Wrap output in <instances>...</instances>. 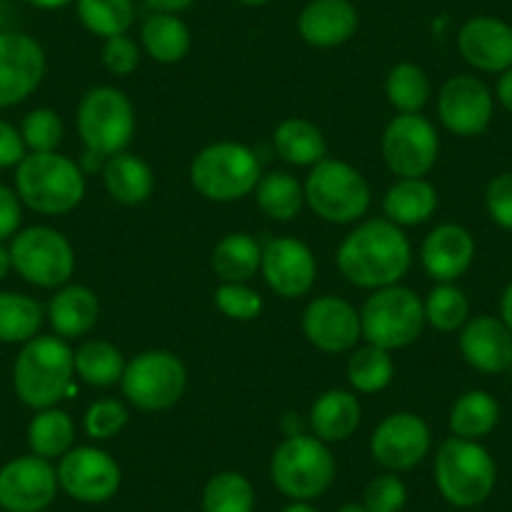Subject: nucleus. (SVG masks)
<instances>
[{
    "label": "nucleus",
    "instance_id": "obj_60",
    "mask_svg": "<svg viewBox=\"0 0 512 512\" xmlns=\"http://www.w3.org/2000/svg\"><path fill=\"white\" fill-rule=\"evenodd\" d=\"M510 369H512V367H510Z\"/></svg>",
    "mask_w": 512,
    "mask_h": 512
},
{
    "label": "nucleus",
    "instance_id": "obj_10",
    "mask_svg": "<svg viewBox=\"0 0 512 512\" xmlns=\"http://www.w3.org/2000/svg\"><path fill=\"white\" fill-rule=\"evenodd\" d=\"M184 362L169 349H149L126 362L121 379L123 397L141 412H164L179 405L186 392Z\"/></svg>",
    "mask_w": 512,
    "mask_h": 512
},
{
    "label": "nucleus",
    "instance_id": "obj_9",
    "mask_svg": "<svg viewBox=\"0 0 512 512\" xmlns=\"http://www.w3.org/2000/svg\"><path fill=\"white\" fill-rule=\"evenodd\" d=\"M362 319V339L387 352L410 347L425 329V304L410 287L392 284V287L374 289L359 309Z\"/></svg>",
    "mask_w": 512,
    "mask_h": 512
},
{
    "label": "nucleus",
    "instance_id": "obj_4",
    "mask_svg": "<svg viewBox=\"0 0 512 512\" xmlns=\"http://www.w3.org/2000/svg\"><path fill=\"white\" fill-rule=\"evenodd\" d=\"M337 462L327 442L312 432L287 435L269 462L272 485L292 502H312L332 487Z\"/></svg>",
    "mask_w": 512,
    "mask_h": 512
},
{
    "label": "nucleus",
    "instance_id": "obj_29",
    "mask_svg": "<svg viewBox=\"0 0 512 512\" xmlns=\"http://www.w3.org/2000/svg\"><path fill=\"white\" fill-rule=\"evenodd\" d=\"M274 149L282 161L292 166H307V169L327 159V141L317 123L297 116L284 118L274 128Z\"/></svg>",
    "mask_w": 512,
    "mask_h": 512
},
{
    "label": "nucleus",
    "instance_id": "obj_49",
    "mask_svg": "<svg viewBox=\"0 0 512 512\" xmlns=\"http://www.w3.org/2000/svg\"><path fill=\"white\" fill-rule=\"evenodd\" d=\"M194 3L196 0H146V6L154 13H176V16L194 6Z\"/></svg>",
    "mask_w": 512,
    "mask_h": 512
},
{
    "label": "nucleus",
    "instance_id": "obj_34",
    "mask_svg": "<svg viewBox=\"0 0 512 512\" xmlns=\"http://www.w3.org/2000/svg\"><path fill=\"white\" fill-rule=\"evenodd\" d=\"M256 204L269 219L292 221L304 209V186L287 171H269L259 179L254 189Z\"/></svg>",
    "mask_w": 512,
    "mask_h": 512
},
{
    "label": "nucleus",
    "instance_id": "obj_19",
    "mask_svg": "<svg viewBox=\"0 0 512 512\" xmlns=\"http://www.w3.org/2000/svg\"><path fill=\"white\" fill-rule=\"evenodd\" d=\"M259 272L277 297L297 299L312 292L317 282V259L304 241L282 236L264 244Z\"/></svg>",
    "mask_w": 512,
    "mask_h": 512
},
{
    "label": "nucleus",
    "instance_id": "obj_27",
    "mask_svg": "<svg viewBox=\"0 0 512 512\" xmlns=\"http://www.w3.org/2000/svg\"><path fill=\"white\" fill-rule=\"evenodd\" d=\"M440 206L437 189L427 179H400L382 199L384 219L397 226H420L435 216Z\"/></svg>",
    "mask_w": 512,
    "mask_h": 512
},
{
    "label": "nucleus",
    "instance_id": "obj_33",
    "mask_svg": "<svg viewBox=\"0 0 512 512\" xmlns=\"http://www.w3.org/2000/svg\"><path fill=\"white\" fill-rule=\"evenodd\" d=\"M76 359V374L78 379L88 384V387H113L121 384L123 372H126V359H123L121 349L103 339H91L83 342L81 347L73 352Z\"/></svg>",
    "mask_w": 512,
    "mask_h": 512
},
{
    "label": "nucleus",
    "instance_id": "obj_21",
    "mask_svg": "<svg viewBox=\"0 0 512 512\" xmlns=\"http://www.w3.org/2000/svg\"><path fill=\"white\" fill-rule=\"evenodd\" d=\"M422 269L437 284L457 282L475 259V239L460 224H440L425 236L420 249Z\"/></svg>",
    "mask_w": 512,
    "mask_h": 512
},
{
    "label": "nucleus",
    "instance_id": "obj_39",
    "mask_svg": "<svg viewBox=\"0 0 512 512\" xmlns=\"http://www.w3.org/2000/svg\"><path fill=\"white\" fill-rule=\"evenodd\" d=\"M387 101L400 113H420L430 101V78L415 63H397L384 83Z\"/></svg>",
    "mask_w": 512,
    "mask_h": 512
},
{
    "label": "nucleus",
    "instance_id": "obj_18",
    "mask_svg": "<svg viewBox=\"0 0 512 512\" xmlns=\"http://www.w3.org/2000/svg\"><path fill=\"white\" fill-rule=\"evenodd\" d=\"M304 337L312 347L327 354L352 352L362 339V319L359 312L342 297L324 294L312 299L302 317Z\"/></svg>",
    "mask_w": 512,
    "mask_h": 512
},
{
    "label": "nucleus",
    "instance_id": "obj_53",
    "mask_svg": "<svg viewBox=\"0 0 512 512\" xmlns=\"http://www.w3.org/2000/svg\"><path fill=\"white\" fill-rule=\"evenodd\" d=\"M13 269V262H11V251L6 249V246L0 244V282L8 277V272Z\"/></svg>",
    "mask_w": 512,
    "mask_h": 512
},
{
    "label": "nucleus",
    "instance_id": "obj_32",
    "mask_svg": "<svg viewBox=\"0 0 512 512\" xmlns=\"http://www.w3.org/2000/svg\"><path fill=\"white\" fill-rule=\"evenodd\" d=\"M73 442H76V425L66 410L58 407L38 410L28 425V447L43 460H61L68 450L76 447Z\"/></svg>",
    "mask_w": 512,
    "mask_h": 512
},
{
    "label": "nucleus",
    "instance_id": "obj_1",
    "mask_svg": "<svg viewBox=\"0 0 512 512\" xmlns=\"http://www.w3.org/2000/svg\"><path fill=\"white\" fill-rule=\"evenodd\" d=\"M412 267V244L390 219H369L349 231L337 249V269L359 289L400 284Z\"/></svg>",
    "mask_w": 512,
    "mask_h": 512
},
{
    "label": "nucleus",
    "instance_id": "obj_13",
    "mask_svg": "<svg viewBox=\"0 0 512 512\" xmlns=\"http://www.w3.org/2000/svg\"><path fill=\"white\" fill-rule=\"evenodd\" d=\"M56 475L58 487L71 500L83 502V505H101V502H108L111 497H116L123 482V472L116 457H111L101 447L91 445L68 450L58 460Z\"/></svg>",
    "mask_w": 512,
    "mask_h": 512
},
{
    "label": "nucleus",
    "instance_id": "obj_23",
    "mask_svg": "<svg viewBox=\"0 0 512 512\" xmlns=\"http://www.w3.org/2000/svg\"><path fill=\"white\" fill-rule=\"evenodd\" d=\"M357 26V8L349 0H309L297 21L302 41L314 48L342 46L354 36Z\"/></svg>",
    "mask_w": 512,
    "mask_h": 512
},
{
    "label": "nucleus",
    "instance_id": "obj_14",
    "mask_svg": "<svg viewBox=\"0 0 512 512\" xmlns=\"http://www.w3.org/2000/svg\"><path fill=\"white\" fill-rule=\"evenodd\" d=\"M432 447V432L415 412H392L374 427L369 452L387 472H407L420 465Z\"/></svg>",
    "mask_w": 512,
    "mask_h": 512
},
{
    "label": "nucleus",
    "instance_id": "obj_3",
    "mask_svg": "<svg viewBox=\"0 0 512 512\" xmlns=\"http://www.w3.org/2000/svg\"><path fill=\"white\" fill-rule=\"evenodd\" d=\"M16 194L38 214L63 216L86 196V176L76 161L58 151L26 154L16 166Z\"/></svg>",
    "mask_w": 512,
    "mask_h": 512
},
{
    "label": "nucleus",
    "instance_id": "obj_26",
    "mask_svg": "<svg viewBox=\"0 0 512 512\" xmlns=\"http://www.w3.org/2000/svg\"><path fill=\"white\" fill-rule=\"evenodd\" d=\"M103 186L116 204L139 206L154 194V171L141 156L121 151L103 164Z\"/></svg>",
    "mask_w": 512,
    "mask_h": 512
},
{
    "label": "nucleus",
    "instance_id": "obj_59",
    "mask_svg": "<svg viewBox=\"0 0 512 512\" xmlns=\"http://www.w3.org/2000/svg\"><path fill=\"white\" fill-rule=\"evenodd\" d=\"M0 512H3V510H0Z\"/></svg>",
    "mask_w": 512,
    "mask_h": 512
},
{
    "label": "nucleus",
    "instance_id": "obj_12",
    "mask_svg": "<svg viewBox=\"0 0 512 512\" xmlns=\"http://www.w3.org/2000/svg\"><path fill=\"white\" fill-rule=\"evenodd\" d=\"M440 156V136L420 113H400L382 134V159L400 179H425Z\"/></svg>",
    "mask_w": 512,
    "mask_h": 512
},
{
    "label": "nucleus",
    "instance_id": "obj_35",
    "mask_svg": "<svg viewBox=\"0 0 512 512\" xmlns=\"http://www.w3.org/2000/svg\"><path fill=\"white\" fill-rule=\"evenodd\" d=\"M392 377H395L392 352L374 347V344L352 349V357L347 362V379L354 392H359V395H377V392L390 387Z\"/></svg>",
    "mask_w": 512,
    "mask_h": 512
},
{
    "label": "nucleus",
    "instance_id": "obj_46",
    "mask_svg": "<svg viewBox=\"0 0 512 512\" xmlns=\"http://www.w3.org/2000/svg\"><path fill=\"white\" fill-rule=\"evenodd\" d=\"M485 206L490 219L505 231H512V171L490 181L485 191Z\"/></svg>",
    "mask_w": 512,
    "mask_h": 512
},
{
    "label": "nucleus",
    "instance_id": "obj_16",
    "mask_svg": "<svg viewBox=\"0 0 512 512\" xmlns=\"http://www.w3.org/2000/svg\"><path fill=\"white\" fill-rule=\"evenodd\" d=\"M46 76V53L26 33L0 31V108L26 101Z\"/></svg>",
    "mask_w": 512,
    "mask_h": 512
},
{
    "label": "nucleus",
    "instance_id": "obj_17",
    "mask_svg": "<svg viewBox=\"0 0 512 512\" xmlns=\"http://www.w3.org/2000/svg\"><path fill=\"white\" fill-rule=\"evenodd\" d=\"M492 93L480 78L452 76L437 96V116L450 134L472 139L485 134L492 121Z\"/></svg>",
    "mask_w": 512,
    "mask_h": 512
},
{
    "label": "nucleus",
    "instance_id": "obj_6",
    "mask_svg": "<svg viewBox=\"0 0 512 512\" xmlns=\"http://www.w3.org/2000/svg\"><path fill=\"white\" fill-rule=\"evenodd\" d=\"M262 161L254 151L236 141H219L194 156L189 169L191 186L204 199L216 204H231L254 194L262 179Z\"/></svg>",
    "mask_w": 512,
    "mask_h": 512
},
{
    "label": "nucleus",
    "instance_id": "obj_50",
    "mask_svg": "<svg viewBox=\"0 0 512 512\" xmlns=\"http://www.w3.org/2000/svg\"><path fill=\"white\" fill-rule=\"evenodd\" d=\"M497 101L502 103V108L512 113V68H507L505 73H500V81H497Z\"/></svg>",
    "mask_w": 512,
    "mask_h": 512
},
{
    "label": "nucleus",
    "instance_id": "obj_30",
    "mask_svg": "<svg viewBox=\"0 0 512 512\" xmlns=\"http://www.w3.org/2000/svg\"><path fill=\"white\" fill-rule=\"evenodd\" d=\"M141 46L151 61L171 66L186 58L191 48V33L176 13H154L141 26Z\"/></svg>",
    "mask_w": 512,
    "mask_h": 512
},
{
    "label": "nucleus",
    "instance_id": "obj_22",
    "mask_svg": "<svg viewBox=\"0 0 512 512\" xmlns=\"http://www.w3.org/2000/svg\"><path fill=\"white\" fill-rule=\"evenodd\" d=\"M460 352L477 372H507L512 367V332L500 317H472L460 329Z\"/></svg>",
    "mask_w": 512,
    "mask_h": 512
},
{
    "label": "nucleus",
    "instance_id": "obj_31",
    "mask_svg": "<svg viewBox=\"0 0 512 512\" xmlns=\"http://www.w3.org/2000/svg\"><path fill=\"white\" fill-rule=\"evenodd\" d=\"M500 422V405L495 397L485 390H470L455 400L450 410V432L452 437L480 442L490 435Z\"/></svg>",
    "mask_w": 512,
    "mask_h": 512
},
{
    "label": "nucleus",
    "instance_id": "obj_5",
    "mask_svg": "<svg viewBox=\"0 0 512 512\" xmlns=\"http://www.w3.org/2000/svg\"><path fill=\"white\" fill-rule=\"evenodd\" d=\"M497 482V465L490 452L475 440L450 437L435 457V485L445 502L460 510L482 505Z\"/></svg>",
    "mask_w": 512,
    "mask_h": 512
},
{
    "label": "nucleus",
    "instance_id": "obj_37",
    "mask_svg": "<svg viewBox=\"0 0 512 512\" xmlns=\"http://www.w3.org/2000/svg\"><path fill=\"white\" fill-rule=\"evenodd\" d=\"M256 492L249 477L236 470L216 472L201 492L204 512H254Z\"/></svg>",
    "mask_w": 512,
    "mask_h": 512
},
{
    "label": "nucleus",
    "instance_id": "obj_54",
    "mask_svg": "<svg viewBox=\"0 0 512 512\" xmlns=\"http://www.w3.org/2000/svg\"><path fill=\"white\" fill-rule=\"evenodd\" d=\"M282 512H319L312 502H289Z\"/></svg>",
    "mask_w": 512,
    "mask_h": 512
},
{
    "label": "nucleus",
    "instance_id": "obj_57",
    "mask_svg": "<svg viewBox=\"0 0 512 512\" xmlns=\"http://www.w3.org/2000/svg\"><path fill=\"white\" fill-rule=\"evenodd\" d=\"M0 26H3V18H0Z\"/></svg>",
    "mask_w": 512,
    "mask_h": 512
},
{
    "label": "nucleus",
    "instance_id": "obj_44",
    "mask_svg": "<svg viewBox=\"0 0 512 512\" xmlns=\"http://www.w3.org/2000/svg\"><path fill=\"white\" fill-rule=\"evenodd\" d=\"M128 410L123 402L118 400H98L83 415V430L91 440L106 442L116 437L118 432L126 427Z\"/></svg>",
    "mask_w": 512,
    "mask_h": 512
},
{
    "label": "nucleus",
    "instance_id": "obj_47",
    "mask_svg": "<svg viewBox=\"0 0 512 512\" xmlns=\"http://www.w3.org/2000/svg\"><path fill=\"white\" fill-rule=\"evenodd\" d=\"M23 219V201L13 189L0 184V244L18 234Z\"/></svg>",
    "mask_w": 512,
    "mask_h": 512
},
{
    "label": "nucleus",
    "instance_id": "obj_41",
    "mask_svg": "<svg viewBox=\"0 0 512 512\" xmlns=\"http://www.w3.org/2000/svg\"><path fill=\"white\" fill-rule=\"evenodd\" d=\"M21 136L31 154H48L56 151L63 141V121L51 108H36L23 118Z\"/></svg>",
    "mask_w": 512,
    "mask_h": 512
},
{
    "label": "nucleus",
    "instance_id": "obj_52",
    "mask_svg": "<svg viewBox=\"0 0 512 512\" xmlns=\"http://www.w3.org/2000/svg\"><path fill=\"white\" fill-rule=\"evenodd\" d=\"M28 3L41 8V11H58V8L71 6V3H76V0H28Z\"/></svg>",
    "mask_w": 512,
    "mask_h": 512
},
{
    "label": "nucleus",
    "instance_id": "obj_2",
    "mask_svg": "<svg viewBox=\"0 0 512 512\" xmlns=\"http://www.w3.org/2000/svg\"><path fill=\"white\" fill-rule=\"evenodd\" d=\"M76 359L61 337H33L13 364L18 400L31 410H48L76 392Z\"/></svg>",
    "mask_w": 512,
    "mask_h": 512
},
{
    "label": "nucleus",
    "instance_id": "obj_20",
    "mask_svg": "<svg viewBox=\"0 0 512 512\" xmlns=\"http://www.w3.org/2000/svg\"><path fill=\"white\" fill-rule=\"evenodd\" d=\"M460 56L482 73L512 68V26L492 16L470 18L457 33Z\"/></svg>",
    "mask_w": 512,
    "mask_h": 512
},
{
    "label": "nucleus",
    "instance_id": "obj_36",
    "mask_svg": "<svg viewBox=\"0 0 512 512\" xmlns=\"http://www.w3.org/2000/svg\"><path fill=\"white\" fill-rule=\"evenodd\" d=\"M43 307L33 297L18 292H0V342L26 344L43 327Z\"/></svg>",
    "mask_w": 512,
    "mask_h": 512
},
{
    "label": "nucleus",
    "instance_id": "obj_45",
    "mask_svg": "<svg viewBox=\"0 0 512 512\" xmlns=\"http://www.w3.org/2000/svg\"><path fill=\"white\" fill-rule=\"evenodd\" d=\"M101 58L108 73H113V76H131V73L139 68L141 51L139 46H136V41H131V38L123 33V36L106 38Z\"/></svg>",
    "mask_w": 512,
    "mask_h": 512
},
{
    "label": "nucleus",
    "instance_id": "obj_48",
    "mask_svg": "<svg viewBox=\"0 0 512 512\" xmlns=\"http://www.w3.org/2000/svg\"><path fill=\"white\" fill-rule=\"evenodd\" d=\"M26 159V144L18 128L0 121V169H11Z\"/></svg>",
    "mask_w": 512,
    "mask_h": 512
},
{
    "label": "nucleus",
    "instance_id": "obj_7",
    "mask_svg": "<svg viewBox=\"0 0 512 512\" xmlns=\"http://www.w3.org/2000/svg\"><path fill=\"white\" fill-rule=\"evenodd\" d=\"M78 136L86 156L108 159L128 149L136 134V111L123 91L113 86H96L83 93L76 113Z\"/></svg>",
    "mask_w": 512,
    "mask_h": 512
},
{
    "label": "nucleus",
    "instance_id": "obj_38",
    "mask_svg": "<svg viewBox=\"0 0 512 512\" xmlns=\"http://www.w3.org/2000/svg\"><path fill=\"white\" fill-rule=\"evenodd\" d=\"M76 11L83 28L103 41L128 33L136 21L134 0H76Z\"/></svg>",
    "mask_w": 512,
    "mask_h": 512
},
{
    "label": "nucleus",
    "instance_id": "obj_55",
    "mask_svg": "<svg viewBox=\"0 0 512 512\" xmlns=\"http://www.w3.org/2000/svg\"><path fill=\"white\" fill-rule=\"evenodd\" d=\"M337 512H367V510H364L362 502H359V505H357V502H347V505L339 507Z\"/></svg>",
    "mask_w": 512,
    "mask_h": 512
},
{
    "label": "nucleus",
    "instance_id": "obj_42",
    "mask_svg": "<svg viewBox=\"0 0 512 512\" xmlns=\"http://www.w3.org/2000/svg\"><path fill=\"white\" fill-rule=\"evenodd\" d=\"M216 309L234 322H251L262 314V294L249 284H219L214 292Z\"/></svg>",
    "mask_w": 512,
    "mask_h": 512
},
{
    "label": "nucleus",
    "instance_id": "obj_28",
    "mask_svg": "<svg viewBox=\"0 0 512 512\" xmlns=\"http://www.w3.org/2000/svg\"><path fill=\"white\" fill-rule=\"evenodd\" d=\"M264 246L246 231L226 234L211 251V269L221 284H246L262 269Z\"/></svg>",
    "mask_w": 512,
    "mask_h": 512
},
{
    "label": "nucleus",
    "instance_id": "obj_58",
    "mask_svg": "<svg viewBox=\"0 0 512 512\" xmlns=\"http://www.w3.org/2000/svg\"><path fill=\"white\" fill-rule=\"evenodd\" d=\"M43 512H48V510H43Z\"/></svg>",
    "mask_w": 512,
    "mask_h": 512
},
{
    "label": "nucleus",
    "instance_id": "obj_43",
    "mask_svg": "<svg viewBox=\"0 0 512 512\" xmlns=\"http://www.w3.org/2000/svg\"><path fill=\"white\" fill-rule=\"evenodd\" d=\"M362 505L367 512H402L407 505V485L397 472H382L364 485Z\"/></svg>",
    "mask_w": 512,
    "mask_h": 512
},
{
    "label": "nucleus",
    "instance_id": "obj_40",
    "mask_svg": "<svg viewBox=\"0 0 512 512\" xmlns=\"http://www.w3.org/2000/svg\"><path fill=\"white\" fill-rule=\"evenodd\" d=\"M425 319L437 332H460L470 319V302L467 294L455 282L437 284L425 302Z\"/></svg>",
    "mask_w": 512,
    "mask_h": 512
},
{
    "label": "nucleus",
    "instance_id": "obj_15",
    "mask_svg": "<svg viewBox=\"0 0 512 512\" xmlns=\"http://www.w3.org/2000/svg\"><path fill=\"white\" fill-rule=\"evenodd\" d=\"M58 475L51 460L23 455L0 467V510L43 512L58 495Z\"/></svg>",
    "mask_w": 512,
    "mask_h": 512
},
{
    "label": "nucleus",
    "instance_id": "obj_24",
    "mask_svg": "<svg viewBox=\"0 0 512 512\" xmlns=\"http://www.w3.org/2000/svg\"><path fill=\"white\" fill-rule=\"evenodd\" d=\"M362 422V405L349 390H327L309 410V432L322 442H347Z\"/></svg>",
    "mask_w": 512,
    "mask_h": 512
},
{
    "label": "nucleus",
    "instance_id": "obj_56",
    "mask_svg": "<svg viewBox=\"0 0 512 512\" xmlns=\"http://www.w3.org/2000/svg\"><path fill=\"white\" fill-rule=\"evenodd\" d=\"M241 6H251V8H259V6H267L272 0H239Z\"/></svg>",
    "mask_w": 512,
    "mask_h": 512
},
{
    "label": "nucleus",
    "instance_id": "obj_51",
    "mask_svg": "<svg viewBox=\"0 0 512 512\" xmlns=\"http://www.w3.org/2000/svg\"><path fill=\"white\" fill-rule=\"evenodd\" d=\"M500 319H502V322H505V327L512 332V282L507 284V289H505V292H502Z\"/></svg>",
    "mask_w": 512,
    "mask_h": 512
},
{
    "label": "nucleus",
    "instance_id": "obj_11",
    "mask_svg": "<svg viewBox=\"0 0 512 512\" xmlns=\"http://www.w3.org/2000/svg\"><path fill=\"white\" fill-rule=\"evenodd\" d=\"M13 269L28 284L41 289H61L76 272V251L61 231L51 226H31L13 236Z\"/></svg>",
    "mask_w": 512,
    "mask_h": 512
},
{
    "label": "nucleus",
    "instance_id": "obj_25",
    "mask_svg": "<svg viewBox=\"0 0 512 512\" xmlns=\"http://www.w3.org/2000/svg\"><path fill=\"white\" fill-rule=\"evenodd\" d=\"M101 317L98 297L83 284H66L48 304V322L61 339H76L91 332Z\"/></svg>",
    "mask_w": 512,
    "mask_h": 512
},
{
    "label": "nucleus",
    "instance_id": "obj_8",
    "mask_svg": "<svg viewBox=\"0 0 512 512\" xmlns=\"http://www.w3.org/2000/svg\"><path fill=\"white\" fill-rule=\"evenodd\" d=\"M304 199L309 209L327 224H357L372 204L367 179L352 164L324 159L312 166L304 181Z\"/></svg>",
    "mask_w": 512,
    "mask_h": 512
}]
</instances>
